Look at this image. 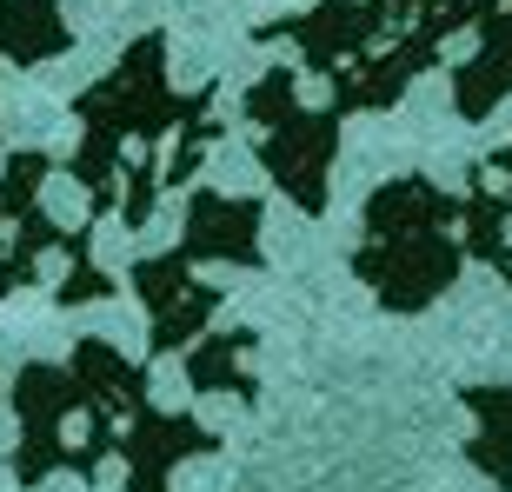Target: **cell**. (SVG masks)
<instances>
[{"label":"cell","instance_id":"cell-10","mask_svg":"<svg viewBox=\"0 0 512 492\" xmlns=\"http://www.w3.org/2000/svg\"><path fill=\"white\" fill-rule=\"evenodd\" d=\"M0 406H7V386H0Z\"/></svg>","mask_w":512,"mask_h":492},{"label":"cell","instance_id":"cell-6","mask_svg":"<svg viewBox=\"0 0 512 492\" xmlns=\"http://www.w3.org/2000/svg\"><path fill=\"white\" fill-rule=\"evenodd\" d=\"M260 220H266L260 200L200 187L187 200V233H180V253H187L193 266H260Z\"/></svg>","mask_w":512,"mask_h":492},{"label":"cell","instance_id":"cell-4","mask_svg":"<svg viewBox=\"0 0 512 492\" xmlns=\"http://www.w3.org/2000/svg\"><path fill=\"white\" fill-rule=\"evenodd\" d=\"M47 173H54V160L34 153V147L0 167V300L20 293L27 280H40V260L47 253H74L87 240V227L67 233V220H54V213L40 207Z\"/></svg>","mask_w":512,"mask_h":492},{"label":"cell","instance_id":"cell-9","mask_svg":"<svg viewBox=\"0 0 512 492\" xmlns=\"http://www.w3.org/2000/svg\"><path fill=\"white\" fill-rule=\"evenodd\" d=\"M253 333H207L200 346H187V379L200 393H233L253 399V373H247Z\"/></svg>","mask_w":512,"mask_h":492},{"label":"cell","instance_id":"cell-1","mask_svg":"<svg viewBox=\"0 0 512 492\" xmlns=\"http://www.w3.org/2000/svg\"><path fill=\"white\" fill-rule=\"evenodd\" d=\"M213 114V87L200 94H173L167 87V40L160 34H140L127 54L114 60V74L94 80L87 94L74 100V120H80V153L67 160V173L80 180L87 207L100 213H120V193H127V147L153 153L167 133H187L193 120Z\"/></svg>","mask_w":512,"mask_h":492},{"label":"cell","instance_id":"cell-5","mask_svg":"<svg viewBox=\"0 0 512 492\" xmlns=\"http://www.w3.org/2000/svg\"><path fill=\"white\" fill-rule=\"evenodd\" d=\"M133 293H140V306H147V346H153V360L200 346V326H207L213 313H220V300H227L220 286L193 280V260L180 253V246L133 266Z\"/></svg>","mask_w":512,"mask_h":492},{"label":"cell","instance_id":"cell-3","mask_svg":"<svg viewBox=\"0 0 512 492\" xmlns=\"http://www.w3.org/2000/svg\"><path fill=\"white\" fill-rule=\"evenodd\" d=\"M240 114H247L253 147H260L266 173L280 180V193L300 213H320L326 207V167H333V147H340V114L333 107L326 114H306L293 67H266L247 87V107Z\"/></svg>","mask_w":512,"mask_h":492},{"label":"cell","instance_id":"cell-7","mask_svg":"<svg viewBox=\"0 0 512 492\" xmlns=\"http://www.w3.org/2000/svg\"><path fill=\"white\" fill-rule=\"evenodd\" d=\"M67 47H74V34L60 20V0H0V60L40 67Z\"/></svg>","mask_w":512,"mask_h":492},{"label":"cell","instance_id":"cell-2","mask_svg":"<svg viewBox=\"0 0 512 492\" xmlns=\"http://www.w3.org/2000/svg\"><path fill=\"white\" fill-rule=\"evenodd\" d=\"M459 220H466V207L446 200L433 180H393L366 200V233L360 253H353V273L393 313H419L453 286L459 260H466V233H453Z\"/></svg>","mask_w":512,"mask_h":492},{"label":"cell","instance_id":"cell-8","mask_svg":"<svg viewBox=\"0 0 512 492\" xmlns=\"http://www.w3.org/2000/svg\"><path fill=\"white\" fill-rule=\"evenodd\" d=\"M466 413L479 419V439H473V459L493 473L499 492H512V386H466Z\"/></svg>","mask_w":512,"mask_h":492}]
</instances>
